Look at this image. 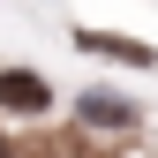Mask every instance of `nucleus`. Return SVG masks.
Segmentation results:
<instances>
[{
  "label": "nucleus",
  "mask_w": 158,
  "mask_h": 158,
  "mask_svg": "<svg viewBox=\"0 0 158 158\" xmlns=\"http://www.w3.org/2000/svg\"><path fill=\"white\" fill-rule=\"evenodd\" d=\"M0 113L8 121H38V113H53V83L38 68H0Z\"/></svg>",
  "instance_id": "1"
},
{
  "label": "nucleus",
  "mask_w": 158,
  "mask_h": 158,
  "mask_svg": "<svg viewBox=\"0 0 158 158\" xmlns=\"http://www.w3.org/2000/svg\"><path fill=\"white\" fill-rule=\"evenodd\" d=\"M75 113H83V128H135V106L113 90H83L75 98Z\"/></svg>",
  "instance_id": "2"
},
{
  "label": "nucleus",
  "mask_w": 158,
  "mask_h": 158,
  "mask_svg": "<svg viewBox=\"0 0 158 158\" xmlns=\"http://www.w3.org/2000/svg\"><path fill=\"white\" fill-rule=\"evenodd\" d=\"M75 45H83V53H106V60H121V68H151L158 60V53L135 45V38H98V30H75Z\"/></svg>",
  "instance_id": "3"
}]
</instances>
